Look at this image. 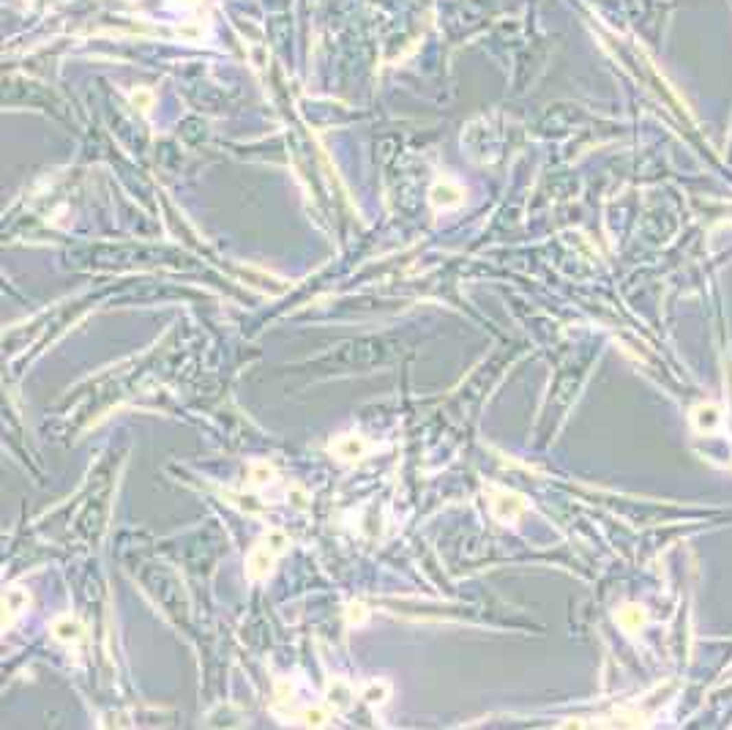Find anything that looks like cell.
<instances>
[{"label": "cell", "mask_w": 732, "mask_h": 730, "mask_svg": "<svg viewBox=\"0 0 732 730\" xmlns=\"http://www.w3.org/2000/svg\"><path fill=\"white\" fill-rule=\"evenodd\" d=\"M282 547H284V539H282V533H273L271 536V542H265V544H260L254 553H251V558H249V575L257 580V577H262L271 566H273V558L282 553Z\"/></svg>", "instance_id": "1"}, {"label": "cell", "mask_w": 732, "mask_h": 730, "mask_svg": "<svg viewBox=\"0 0 732 730\" xmlns=\"http://www.w3.org/2000/svg\"><path fill=\"white\" fill-rule=\"evenodd\" d=\"M339 457H345V460H356V457H361L364 454V441L361 438H356V435H350V438H342L336 446H331Z\"/></svg>", "instance_id": "2"}]
</instances>
